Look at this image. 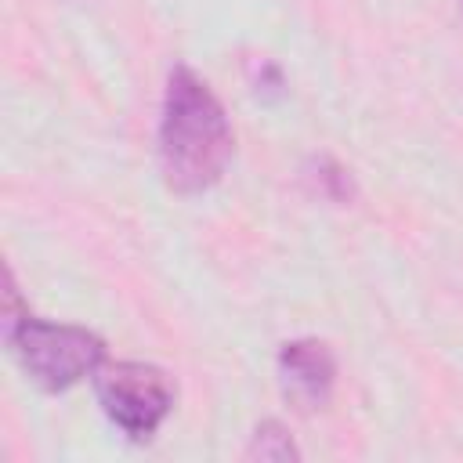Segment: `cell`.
I'll return each mask as SVG.
<instances>
[{"instance_id": "obj_1", "label": "cell", "mask_w": 463, "mask_h": 463, "mask_svg": "<svg viewBox=\"0 0 463 463\" xmlns=\"http://www.w3.org/2000/svg\"><path fill=\"white\" fill-rule=\"evenodd\" d=\"M235 152L224 105L188 65H174L159 116V174L170 192L199 195L213 188Z\"/></svg>"}, {"instance_id": "obj_2", "label": "cell", "mask_w": 463, "mask_h": 463, "mask_svg": "<svg viewBox=\"0 0 463 463\" xmlns=\"http://www.w3.org/2000/svg\"><path fill=\"white\" fill-rule=\"evenodd\" d=\"M18 365L43 391H69L105 365V340L83 326L33 318L29 311L4 329Z\"/></svg>"}, {"instance_id": "obj_3", "label": "cell", "mask_w": 463, "mask_h": 463, "mask_svg": "<svg viewBox=\"0 0 463 463\" xmlns=\"http://www.w3.org/2000/svg\"><path fill=\"white\" fill-rule=\"evenodd\" d=\"M101 412L134 441H148L174 409V383L148 362H105L94 373Z\"/></svg>"}, {"instance_id": "obj_4", "label": "cell", "mask_w": 463, "mask_h": 463, "mask_svg": "<svg viewBox=\"0 0 463 463\" xmlns=\"http://www.w3.org/2000/svg\"><path fill=\"white\" fill-rule=\"evenodd\" d=\"M279 376L286 398L300 409H322L336 383V358L322 340H289L279 351Z\"/></svg>"}, {"instance_id": "obj_5", "label": "cell", "mask_w": 463, "mask_h": 463, "mask_svg": "<svg viewBox=\"0 0 463 463\" xmlns=\"http://www.w3.org/2000/svg\"><path fill=\"white\" fill-rule=\"evenodd\" d=\"M297 456L300 452H297L293 438L286 434V427L279 420H264L253 430V441L246 449V459H271V463H279V459H297Z\"/></svg>"}]
</instances>
